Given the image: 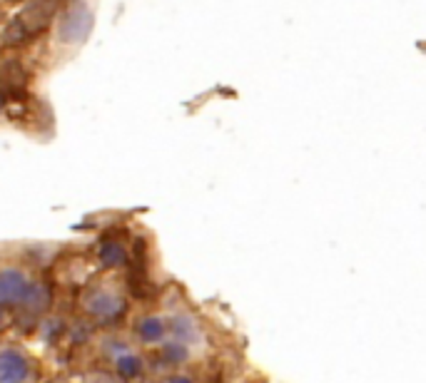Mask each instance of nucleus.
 <instances>
[{"instance_id": "5", "label": "nucleus", "mask_w": 426, "mask_h": 383, "mask_svg": "<svg viewBox=\"0 0 426 383\" xmlns=\"http://www.w3.org/2000/svg\"><path fill=\"white\" fill-rule=\"evenodd\" d=\"M100 259H103L108 266L123 264V261H125V249H123V244H118V241H105V244L100 246Z\"/></svg>"}, {"instance_id": "2", "label": "nucleus", "mask_w": 426, "mask_h": 383, "mask_svg": "<svg viewBox=\"0 0 426 383\" xmlns=\"http://www.w3.org/2000/svg\"><path fill=\"white\" fill-rule=\"evenodd\" d=\"M30 374L28 359L20 351L5 349L0 354V383H23Z\"/></svg>"}, {"instance_id": "9", "label": "nucleus", "mask_w": 426, "mask_h": 383, "mask_svg": "<svg viewBox=\"0 0 426 383\" xmlns=\"http://www.w3.org/2000/svg\"><path fill=\"white\" fill-rule=\"evenodd\" d=\"M170 383H190V379H185V376H177V379H172Z\"/></svg>"}, {"instance_id": "7", "label": "nucleus", "mask_w": 426, "mask_h": 383, "mask_svg": "<svg viewBox=\"0 0 426 383\" xmlns=\"http://www.w3.org/2000/svg\"><path fill=\"white\" fill-rule=\"evenodd\" d=\"M118 369H120V374H123V376H138L142 371V361L138 359V356H133V354H125V356H120Z\"/></svg>"}, {"instance_id": "4", "label": "nucleus", "mask_w": 426, "mask_h": 383, "mask_svg": "<svg viewBox=\"0 0 426 383\" xmlns=\"http://www.w3.org/2000/svg\"><path fill=\"white\" fill-rule=\"evenodd\" d=\"M123 299L115 294H110V291H100L98 299L93 301V304H88V309L93 311L95 316H103V319H113V316L123 314Z\"/></svg>"}, {"instance_id": "3", "label": "nucleus", "mask_w": 426, "mask_h": 383, "mask_svg": "<svg viewBox=\"0 0 426 383\" xmlns=\"http://www.w3.org/2000/svg\"><path fill=\"white\" fill-rule=\"evenodd\" d=\"M28 279L18 269L0 271V301H18L28 296Z\"/></svg>"}, {"instance_id": "6", "label": "nucleus", "mask_w": 426, "mask_h": 383, "mask_svg": "<svg viewBox=\"0 0 426 383\" xmlns=\"http://www.w3.org/2000/svg\"><path fill=\"white\" fill-rule=\"evenodd\" d=\"M0 80H3V85H8V88H20L25 80V73L18 63H5L3 73H0Z\"/></svg>"}, {"instance_id": "1", "label": "nucleus", "mask_w": 426, "mask_h": 383, "mask_svg": "<svg viewBox=\"0 0 426 383\" xmlns=\"http://www.w3.org/2000/svg\"><path fill=\"white\" fill-rule=\"evenodd\" d=\"M95 25V15L85 0H73L63 15L58 18V28H55V38L63 45H80L90 38Z\"/></svg>"}, {"instance_id": "8", "label": "nucleus", "mask_w": 426, "mask_h": 383, "mask_svg": "<svg viewBox=\"0 0 426 383\" xmlns=\"http://www.w3.org/2000/svg\"><path fill=\"white\" fill-rule=\"evenodd\" d=\"M140 329H142V339L145 341H157V339H162V329H165V324H162L160 319H145Z\"/></svg>"}, {"instance_id": "11", "label": "nucleus", "mask_w": 426, "mask_h": 383, "mask_svg": "<svg viewBox=\"0 0 426 383\" xmlns=\"http://www.w3.org/2000/svg\"><path fill=\"white\" fill-rule=\"evenodd\" d=\"M0 107H3V100H0Z\"/></svg>"}, {"instance_id": "10", "label": "nucleus", "mask_w": 426, "mask_h": 383, "mask_svg": "<svg viewBox=\"0 0 426 383\" xmlns=\"http://www.w3.org/2000/svg\"><path fill=\"white\" fill-rule=\"evenodd\" d=\"M0 324H3V311H0Z\"/></svg>"}]
</instances>
